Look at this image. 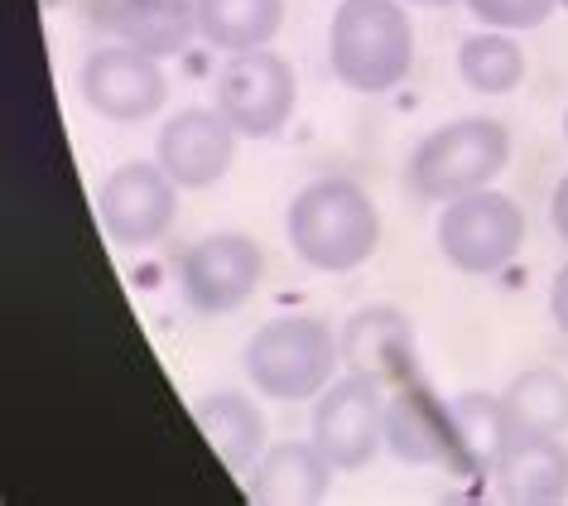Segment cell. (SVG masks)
Instances as JSON below:
<instances>
[{
	"label": "cell",
	"instance_id": "cell-20",
	"mask_svg": "<svg viewBox=\"0 0 568 506\" xmlns=\"http://www.w3.org/2000/svg\"><path fill=\"white\" fill-rule=\"evenodd\" d=\"M458 78L481 97H506L525 82V53L510 30H481L458 44Z\"/></svg>",
	"mask_w": 568,
	"mask_h": 506
},
{
	"label": "cell",
	"instance_id": "cell-26",
	"mask_svg": "<svg viewBox=\"0 0 568 506\" xmlns=\"http://www.w3.org/2000/svg\"><path fill=\"white\" fill-rule=\"evenodd\" d=\"M39 6H44V10H59V6H68V0H39Z\"/></svg>",
	"mask_w": 568,
	"mask_h": 506
},
{
	"label": "cell",
	"instance_id": "cell-14",
	"mask_svg": "<svg viewBox=\"0 0 568 506\" xmlns=\"http://www.w3.org/2000/svg\"><path fill=\"white\" fill-rule=\"evenodd\" d=\"M337 343H343V367L347 372L376 376L386 391L419 376L415 323H409V314H405V308H395V304H366V308H357V314L343 323Z\"/></svg>",
	"mask_w": 568,
	"mask_h": 506
},
{
	"label": "cell",
	"instance_id": "cell-23",
	"mask_svg": "<svg viewBox=\"0 0 568 506\" xmlns=\"http://www.w3.org/2000/svg\"><path fill=\"white\" fill-rule=\"evenodd\" d=\"M549 314H554V328L568 337V261L559 265V275L549 285Z\"/></svg>",
	"mask_w": 568,
	"mask_h": 506
},
{
	"label": "cell",
	"instance_id": "cell-11",
	"mask_svg": "<svg viewBox=\"0 0 568 506\" xmlns=\"http://www.w3.org/2000/svg\"><path fill=\"white\" fill-rule=\"evenodd\" d=\"M179 193L183 189L164 174L160 160H131L106 174L102 193H97V213L116 246H154L174 227Z\"/></svg>",
	"mask_w": 568,
	"mask_h": 506
},
{
	"label": "cell",
	"instance_id": "cell-21",
	"mask_svg": "<svg viewBox=\"0 0 568 506\" xmlns=\"http://www.w3.org/2000/svg\"><path fill=\"white\" fill-rule=\"evenodd\" d=\"M453 415H458L467 468L491 477L501 448L516 439V425H510V415H506V401L501 396H481V391H463V396L453 401Z\"/></svg>",
	"mask_w": 568,
	"mask_h": 506
},
{
	"label": "cell",
	"instance_id": "cell-12",
	"mask_svg": "<svg viewBox=\"0 0 568 506\" xmlns=\"http://www.w3.org/2000/svg\"><path fill=\"white\" fill-rule=\"evenodd\" d=\"M236 125L222 117L217 107H183L169 117L154 140V160L179 189H212L226 179L236 160Z\"/></svg>",
	"mask_w": 568,
	"mask_h": 506
},
{
	"label": "cell",
	"instance_id": "cell-13",
	"mask_svg": "<svg viewBox=\"0 0 568 506\" xmlns=\"http://www.w3.org/2000/svg\"><path fill=\"white\" fill-rule=\"evenodd\" d=\"M82 20L92 34L169 59L197 34V0H82Z\"/></svg>",
	"mask_w": 568,
	"mask_h": 506
},
{
	"label": "cell",
	"instance_id": "cell-7",
	"mask_svg": "<svg viewBox=\"0 0 568 506\" xmlns=\"http://www.w3.org/2000/svg\"><path fill=\"white\" fill-rule=\"evenodd\" d=\"M265 275V251L246 232H212L179 256V294L193 314H236Z\"/></svg>",
	"mask_w": 568,
	"mask_h": 506
},
{
	"label": "cell",
	"instance_id": "cell-27",
	"mask_svg": "<svg viewBox=\"0 0 568 506\" xmlns=\"http://www.w3.org/2000/svg\"><path fill=\"white\" fill-rule=\"evenodd\" d=\"M564 145H568V111H564Z\"/></svg>",
	"mask_w": 568,
	"mask_h": 506
},
{
	"label": "cell",
	"instance_id": "cell-1",
	"mask_svg": "<svg viewBox=\"0 0 568 506\" xmlns=\"http://www.w3.org/2000/svg\"><path fill=\"white\" fill-rule=\"evenodd\" d=\"M284 236H290L294 256L304 265L328 271V275H347V271H357V265L372 261L376 246H381L376 199L347 174L314 179V184H304L290 199Z\"/></svg>",
	"mask_w": 568,
	"mask_h": 506
},
{
	"label": "cell",
	"instance_id": "cell-6",
	"mask_svg": "<svg viewBox=\"0 0 568 506\" xmlns=\"http://www.w3.org/2000/svg\"><path fill=\"white\" fill-rule=\"evenodd\" d=\"M212 92H217L212 107L246 140H275L290 125L294 107H300V78H294L284 53H270V49L226 53Z\"/></svg>",
	"mask_w": 568,
	"mask_h": 506
},
{
	"label": "cell",
	"instance_id": "cell-16",
	"mask_svg": "<svg viewBox=\"0 0 568 506\" xmlns=\"http://www.w3.org/2000/svg\"><path fill=\"white\" fill-rule=\"evenodd\" d=\"M333 458L308 439V444H270L261 463L246 473L251 502L265 506H308L323 502L333 487Z\"/></svg>",
	"mask_w": 568,
	"mask_h": 506
},
{
	"label": "cell",
	"instance_id": "cell-15",
	"mask_svg": "<svg viewBox=\"0 0 568 506\" xmlns=\"http://www.w3.org/2000/svg\"><path fill=\"white\" fill-rule=\"evenodd\" d=\"M491 487L501 502L549 506L568 497V448L559 434H516L491 468Z\"/></svg>",
	"mask_w": 568,
	"mask_h": 506
},
{
	"label": "cell",
	"instance_id": "cell-3",
	"mask_svg": "<svg viewBox=\"0 0 568 506\" xmlns=\"http://www.w3.org/2000/svg\"><path fill=\"white\" fill-rule=\"evenodd\" d=\"M246 376L265 401H318L323 391L337 382L343 367V343L323 318L290 314V318H270L246 337Z\"/></svg>",
	"mask_w": 568,
	"mask_h": 506
},
{
	"label": "cell",
	"instance_id": "cell-5",
	"mask_svg": "<svg viewBox=\"0 0 568 506\" xmlns=\"http://www.w3.org/2000/svg\"><path fill=\"white\" fill-rule=\"evenodd\" d=\"M438 251L463 275H496L525 246V208L501 189H477L444 203L438 213Z\"/></svg>",
	"mask_w": 568,
	"mask_h": 506
},
{
	"label": "cell",
	"instance_id": "cell-19",
	"mask_svg": "<svg viewBox=\"0 0 568 506\" xmlns=\"http://www.w3.org/2000/svg\"><path fill=\"white\" fill-rule=\"evenodd\" d=\"M516 434H568V376L554 367L520 372L501 391Z\"/></svg>",
	"mask_w": 568,
	"mask_h": 506
},
{
	"label": "cell",
	"instance_id": "cell-10",
	"mask_svg": "<svg viewBox=\"0 0 568 506\" xmlns=\"http://www.w3.org/2000/svg\"><path fill=\"white\" fill-rule=\"evenodd\" d=\"M78 92L92 117L135 125V121H150L154 111L169 102V78L154 53H140L131 44L106 39V44H97L88 53V63H82Z\"/></svg>",
	"mask_w": 568,
	"mask_h": 506
},
{
	"label": "cell",
	"instance_id": "cell-25",
	"mask_svg": "<svg viewBox=\"0 0 568 506\" xmlns=\"http://www.w3.org/2000/svg\"><path fill=\"white\" fill-rule=\"evenodd\" d=\"M405 6H424V10H444V6H453V0H405Z\"/></svg>",
	"mask_w": 568,
	"mask_h": 506
},
{
	"label": "cell",
	"instance_id": "cell-18",
	"mask_svg": "<svg viewBox=\"0 0 568 506\" xmlns=\"http://www.w3.org/2000/svg\"><path fill=\"white\" fill-rule=\"evenodd\" d=\"M284 30V0H197V34L222 53L270 49Z\"/></svg>",
	"mask_w": 568,
	"mask_h": 506
},
{
	"label": "cell",
	"instance_id": "cell-9",
	"mask_svg": "<svg viewBox=\"0 0 568 506\" xmlns=\"http://www.w3.org/2000/svg\"><path fill=\"white\" fill-rule=\"evenodd\" d=\"M386 448L400 463H415V468H448L463 477L473 473L463 454L453 401L438 396L424 376L386 391Z\"/></svg>",
	"mask_w": 568,
	"mask_h": 506
},
{
	"label": "cell",
	"instance_id": "cell-17",
	"mask_svg": "<svg viewBox=\"0 0 568 506\" xmlns=\"http://www.w3.org/2000/svg\"><path fill=\"white\" fill-rule=\"evenodd\" d=\"M193 425L232 473H251L270 448L265 415L255 411V401L241 396V391H207V396H197Z\"/></svg>",
	"mask_w": 568,
	"mask_h": 506
},
{
	"label": "cell",
	"instance_id": "cell-4",
	"mask_svg": "<svg viewBox=\"0 0 568 506\" xmlns=\"http://www.w3.org/2000/svg\"><path fill=\"white\" fill-rule=\"evenodd\" d=\"M510 164V131L491 117H458L434 125L409 150L405 189L424 203H453L463 193L491 189V179Z\"/></svg>",
	"mask_w": 568,
	"mask_h": 506
},
{
	"label": "cell",
	"instance_id": "cell-8",
	"mask_svg": "<svg viewBox=\"0 0 568 506\" xmlns=\"http://www.w3.org/2000/svg\"><path fill=\"white\" fill-rule=\"evenodd\" d=\"M314 444L337 473H362L386 448V386L347 372L314 401Z\"/></svg>",
	"mask_w": 568,
	"mask_h": 506
},
{
	"label": "cell",
	"instance_id": "cell-2",
	"mask_svg": "<svg viewBox=\"0 0 568 506\" xmlns=\"http://www.w3.org/2000/svg\"><path fill=\"white\" fill-rule=\"evenodd\" d=\"M328 63L347 92H395L415 68V24L405 0H343L328 24Z\"/></svg>",
	"mask_w": 568,
	"mask_h": 506
},
{
	"label": "cell",
	"instance_id": "cell-22",
	"mask_svg": "<svg viewBox=\"0 0 568 506\" xmlns=\"http://www.w3.org/2000/svg\"><path fill=\"white\" fill-rule=\"evenodd\" d=\"M467 10L487 24V30H539L554 10H559V0H467Z\"/></svg>",
	"mask_w": 568,
	"mask_h": 506
},
{
	"label": "cell",
	"instance_id": "cell-24",
	"mask_svg": "<svg viewBox=\"0 0 568 506\" xmlns=\"http://www.w3.org/2000/svg\"><path fill=\"white\" fill-rule=\"evenodd\" d=\"M549 222H554V232H559V242L568 246V174L549 193Z\"/></svg>",
	"mask_w": 568,
	"mask_h": 506
}]
</instances>
